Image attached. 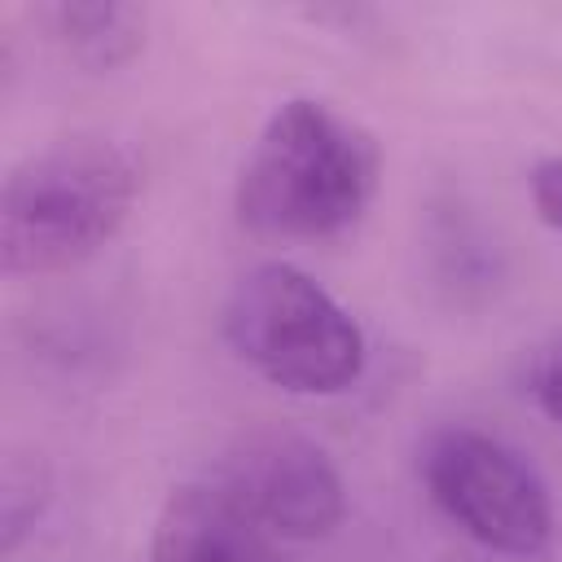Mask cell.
<instances>
[{"instance_id":"1","label":"cell","mask_w":562,"mask_h":562,"mask_svg":"<svg viewBox=\"0 0 562 562\" xmlns=\"http://www.w3.org/2000/svg\"><path fill=\"white\" fill-rule=\"evenodd\" d=\"M382 154L369 127L316 97L281 101L233 189L237 224L268 241H329L351 233L378 198Z\"/></svg>"},{"instance_id":"2","label":"cell","mask_w":562,"mask_h":562,"mask_svg":"<svg viewBox=\"0 0 562 562\" xmlns=\"http://www.w3.org/2000/svg\"><path fill=\"white\" fill-rule=\"evenodd\" d=\"M140 198V162L110 136H61L26 154L0 193V268L48 277L105 250Z\"/></svg>"},{"instance_id":"3","label":"cell","mask_w":562,"mask_h":562,"mask_svg":"<svg viewBox=\"0 0 562 562\" xmlns=\"http://www.w3.org/2000/svg\"><path fill=\"white\" fill-rule=\"evenodd\" d=\"M220 329L228 351L285 395H342L369 364L360 321L285 259H263L233 281Z\"/></svg>"},{"instance_id":"4","label":"cell","mask_w":562,"mask_h":562,"mask_svg":"<svg viewBox=\"0 0 562 562\" xmlns=\"http://www.w3.org/2000/svg\"><path fill=\"white\" fill-rule=\"evenodd\" d=\"M435 509L474 544L505 558H536L553 536V501L540 470L505 439L474 426H439L417 452Z\"/></svg>"},{"instance_id":"5","label":"cell","mask_w":562,"mask_h":562,"mask_svg":"<svg viewBox=\"0 0 562 562\" xmlns=\"http://www.w3.org/2000/svg\"><path fill=\"white\" fill-rule=\"evenodd\" d=\"M272 540H325L347 514V483L329 452L290 426L241 430L211 474Z\"/></svg>"},{"instance_id":"6","label":"cell","mask_w":562,"mask_h":562,"mask_svg":"<svg viewBox=\"0 0 562 562\" xmlns=\"http://www.w3.org/2000/svg\"><path fill=\"white\" fill-rule=\"evenodd\" d=\"M149 562H277L272 536L215 483H184L167 496Z\"/></svg>"},{"instance_id":"7","label":"cell","mask_w":562,"mask_h":562,"mask_svg":"<svg viewBox=\"0 0 562 562\" xmlns=\"http://www.w3.org/2000/svg\"><path fill=\"white\" fill-rule=\"evenodd\" d=\"M48 26L57 48L92 70H119L145 53L149 40V13L140 4H119V0H66L48 9Z\"/></svg>"},{"instance_id":"8","label":"cell","mask_w":562,"mask_h":562,"mask_svg":"<svg viewBox=\"0 0 562 562\" xmlns=\"http://www.w3.org/2000/svg\"><path fill=\"white\" fill-rule=\"evenodd\" d=\"M48 505V474L40 461H9L4 465V492H0V518H4V553H13L26 531H35L40 514Z\"/></svg>"},{"instance_id":"9","label":"cell","mask_w":562,"mask_h":562,"mask_svg":"<svg viewBox=\"0 0 562 562\" xmlns=\"http://www.w3.org/2000/svg\"><path fill=\"white\" fill-rule=\"evenodd\" d=\"M527 391L536 400V408L562 426V329H553L527 364Z\"/></svg>"},{"instance_id":"10","label":"cell","mask_w":562,"mask_h":562,"mask_svg":"<svg viewBox=\"0 0 562 562\" xmlns=\"http://www.w3.org/2000/svg\"><path fill=\"white\" fill-rule=\"evenodd\" d=\"M527 184H531V206H536V215H540L553 233H562V158L536 162Z\"/></svg>"}]
</instances>
